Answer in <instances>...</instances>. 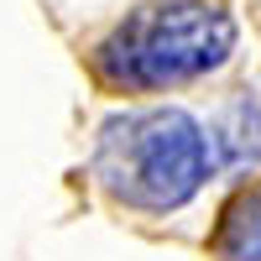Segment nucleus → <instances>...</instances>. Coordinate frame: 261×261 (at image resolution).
<instances>
[{
	"label": "nucleus",
	"mask_w": 261,
	"mask_h": 261,
	"mask_svg": "<svg viewBox=\"0 0 261 261\" xmlns=\"http://www.w3.org/2000/svg\"><path fill=\"white\" fill-rule=\"evenodd\" d=\"M235 53L225 0H141L94 42V79L115 94H162L209 79Z\"/></svg>",
	"instance_id": "f257e3e1"
},
{
	"label": "nucleus",
	"mask_w": 261,
	"mask_h": 261,
	"mask_svg": "<svg viewBox=\"0 0 261 261\" xmlns=\"http://www.w3.org/2000/svg\"><path fill=\"white\" fill-rule=\"evenodd\" d=\"M214 172L209 130L178 105L120 110L94 136V183L136 214H178Z\"/></svg>",
	"instance_id": "f03ea898"
},
{
	"label": "nucleus",
	"mask_w": 261,
	"mask_h": 261,
	"mask_svg": "<svg viewBox=\"0 0 261 261\" xmlns=\"http://www.w3.org/2000/svg\"><path fill=\"white\" fill-rule=\"evenodd\" d=\"M214 256H220V261H261V183L241 188L220 209Z\"/></svg>",
	"instance_id": "7ed1b4c3"
},
{
	"label": "nucleus",
	"mask_w": 261,
	"mask_h": 261,
	"mask_svg": "<svg viewBox=\"0 0 261 261\" xmlns=\"http://www.w3.org/2000/svg\"><path fill=\"white\" fill-rule=\"evenodd\" d=\"M209 141H214V162H230V167H246L261 157V105L246 94V99H235L225 120L209 130Z\"/></svg>",
	"instance_id": "20e7f679"
}]
</instances>
